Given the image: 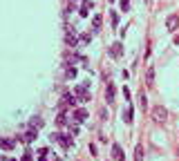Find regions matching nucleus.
<instances>
[{
	"label": "nucleus",
	"instance_id": "1",
	"mask_svg": "<svg viewBox=\"0 0 179 161\" xmlns=\"http://www.w3.org/2000/svg\"><path fill=\"white\" fill-rule=\"evenodd\" d=\"M152 121L154 123H166L168 121V110L161 107V105H154L152 107Z\"/></svg>",
	"mask_w": 179,
	"mask_h": 161
},
{
	"label": "nucleus",
	"instance_id": "2",
	"mask_svg": "<svg viewBox=\"0 0 179 161\" xmlns=\"http://www.w3.org/2000/svg\"><path fill=\"white\" fill-rule=\"evenodd\" d=\"M74 94L78 96V101H81V103H88V101H90V94H88V85H76V87H74Z\"/></svg>",
	"mask_w": 179,
	"mask_h": 161
},
{
	"label": "nucleus",
	"instance_id": "3",
	"mask_svg": "<svg viewBox=\"0 0 179 161\" xmlns=\"http://www.w3.org/2000/svg\"><path fill=\"white\" fill-rule=\"evenodd\" d=\"M177 27H179V16H168V20H166V29L168 31H177Z\"/></svg>",
	"mask_w": 179,
	"mask_h": 161
},
{
	"label": "nucleus",
	"instance_id": "4",
	"mask_svg": "<svg viewBox=\"0 0 179 161\" xmlns=\"http://www.w3.org/2000/svg\"><path fill=\"white\" fill-rule=\"evenodd\" d=\"M121 54H123V45H121V43H114L112 47H110V56H112V58H119Z\"/></svg>",
	"mask_w": 179,
	"mask_h": 161
},
{
	"label": "nucleus",
	"instance_id": "5",
	"mask_svg": "<svg viewBox=\"0 0 179 161\" xmlns=\"http://www.w3.org/2000/svg\"><path fill=\"white\" fill-rule=\"evenodd\" d=\"M112 157L117 159V161H123V150H121L119 143H114V146H112Z\"/></svg>",
	"mask_w": 179,
	"mask_h": 161
},
{
	"label": "nucleus",
	"instance_id": "6",
	"mask_svg": "<svg viewBox=\"0 0 179 161\" xmlns=\"http://www.w3.org/2000/svg\"><path fill=\"white\" fill-rule=\"evenodd\" d=\"M72 119L76 121V123H83V121L88 119V112H85V110H76V112H74V117H72Z\"/></svg>",
	"mask_w": 179,
	"mask_h": 161
},
{
	"label": "nucleus",
	"instance_id": "7",
	"mask_svg": "<svg viewBox=\"0 0 179 161\" xmlns=\"http://www.w3.org/2000/svg\"><path fill=\"white\" fill-rule=\"evenodd\" d=\"M14 146L16 143L11 139H0V148H2V150H14Z\"/></svg>",
	"mask_w": 179,
	"mask_h": 161
},
{
	"label": "nucleus",
	"instance_id": "8",
	"mask_svg": "<svg viewBox=\"0 0 179 161\" xmlns=\"http://www.w3.org/2000/svg\"><path fill=\"white\" fill-rule=\"evenodd\" d=\"M36 136H38L36 132H34V130H29V132H25V136H20V139L25 141V143H31L34 139H36Z\"/></svg>",
	"mask_w": 179,
	"mask_h": 161
},
{
	"label": "nucleus",
	"instance_id": "9",
	"mask_svg": "<svg viewBox=\"0 0 179 161\" xmlns=\"http://www.w3.org/2000/svg\"><path fill=\"white\" fill-rule=\"evenodd\" d=\"M105 99H108V103H112L114 101V85L110 83L108 85V90H105Z\"/></svg>",
	"mask_w": 179,
	"mask_h": 161
},
{
	"label": "nucleus",
	"instance_id": "10",
	"mask_svg": "<svg viewBox=\"0 0 179 161\" xmlns=\"http://www.w3.org/2000/svg\"><path fill=\"white\" fill-rule=\"evenodd\" d=\"M146 83L152 85L154 83V67H148V74H146Z\"/></svg>",
	"mask_w": 179,
	"mask_h": 161
},
{
	"label": "nucleus",
	"instance_id": "11",
	"mask_svg": "<svg viewBox=\"0 0 179 161\" xmlns=\"http://www.w3.org/2000/svg\"><path fill=\"white\" fill-rule=\"evenodd\" d=\"M67 45H70V47H76L78 45V38L74 36V34H70V31H67Z\"/></svg>",
	"mask_w": 179,
	"mask_h": 161
},
{
	"label": "nucleus",
	"instance_id": "12",
	"mask_svg": "<svg viewBox=\"0 0 179 161\" xmlns=\"http://www.w3.org/2000/svg\"><path fill=\"white\" fill-rule=\"evenodd\" d=\"M134 161H143V146H137V150H134Z\"/></svg>",
	"mask_w": 179,
	"mask_h": 161
},
{
	"label": "nucleus",
	"instance_id": "13",
	"mask_svg": "<svg viewBox=\"0 0 179 161\" xmlns=\"http://www.w3.org/2000/svg\"><path fill=\"white\" fill-rule=\"evenodd\" d=\"M123 121L125 123H132V107H128V110L123 112Z\"/></svg>",
	"mask_w": 179,
	"mask_h": 161
},
{
	"label": "nucleus",
	"instance_id": "14",
	"mask_svg": "<svg viewBox=\"0 0 179 161\" xmlns=\"http://www.w3.org/2000/svg\"><path fill=\"white\" fill-rule=\"evenodd\" d=\"M92 25H94V29L99 31V27H101V16H94V18H92Z\"/></svg>",
	"mask_w": 179,
	"mask_h": 161
},
{
	"label": "nucleus",
	"instance_id": "15",
	"mask_svg": "<svg viewBox=\"0 0 179 161\" xmlns=\"http://www.w3.org/2000/svg\"><path fill=\"white\" fill-rule=\"evenodd\" d=\"M119 7H121V11H128V9H130V0H121Z\"/></svg>",
	"mask_w": 179,
	"mask_h": 161
},
{
	"label": "nucleus",
	"instance_id": "16",
	"mask_svg": "<svg viewBox=\"0 0 179 161\" xmlns=\"http://www.w3.org/2000/svg\"><path fill=\"white\" fill-rule=\"evenodd\" d=\"M40 125H43V119L34 117V119H31V128H40Z\"/></svg>",
	"mask_w": 179,
	"mask_h": 161
},
{
	"label": "nucleus",
	"instance_id": "17",
	"mask_svg": "<svg viewBox=\"0 0 179 161\" xmlns=\"http://www.w3.org/2000/svg\"><path fill=\"white\" fill-rule=\"evenodd\" d=\"M63 99H65V103H67V105H74V103H76V99H74L72 94H65Z\"/></svg>",
	"mask_w": 179,
	"mask_h": 161
},
{
	"label": "nucleus",
	"instance_id": "18",
	"mask_svg": "<svg viewBox=\"0 0 179 161\" xmlns=\"http://www.w3.org/2000/svg\"><path fill=\"white\" fill-rule=\"evenodd\" d=\"M139 105L143 107V110H146V105H148V101H146V94H143V92L139 94Z\"/></svg>",
	"mask_w": 179,
	"mask_h": 161
},
{
	"label": "nucleus",
	"instance_id": "19",
	"mask_svg": "<svg viewBox=\"0 0 179 161\" xmlns=\"http://www.w3.org/2000/svg\"><path fill=\"white\" fill-rule=\"evenodd\" d=\"M56 121H58L61 125H65V123H67V114H65V112H61V114H58V119H56Z\"/></svg>",
	"mask_w": 179,
	"mask_h": 161
},
{
	"label": "nucleus",
	"instance_id": "20",
	"mask_svg": "<svg viewBox=\"0 0 179 161\" xmlns=\"http://www.w3.org/2000/svg\"><path fill=\"white\" fill-rule=\"evenodd\" d=\"M76 76V70H74V67H67V78H74Z\"/></svg>",
	"mask_w": 179,
	"mask_h": 161
},
{
	"label": "nucleus",
	"instance_id": "21",
	"mask_svg": "<svg viewBox=\"0 0 179 161\" xmlns=\"http://www.w3.org/2000/svg\"><path fill=\"white\" fill-rule=\"evenodd\" d=\"M22 161H31V152H29V150H27L25 154H22Z\"/></svg>",
	"mask_w": 179,
	"mask_h": 161
},
{
	"label": "nucleus",
	"instance_id": "22",
	"mask_svg": "<svg viewBox=\"0 0 179 161\" xmlns=\"http://www.w3.org/2000/svg\"><path fill=\"white\" fill-rule=\"evenodd\" d=\"M81 43H90V34H83V36H81Z\"/></svg>",
	"mask_w": 179,
	"mask_h": 161
},
{
	"label": "nucleus",
	"instance_id": "23",
	"mask_svg": "<svg viewBox=\"0 0 179 161\" xmlns=\"http://www.w3.org/2000/svg\"><path fill=\"white\" fill-rule=\"evenodd\" d=\"M146 2H148V5H150V0H146Z\"/></svg>",
	"mask_w": 179,
	"mask_h": 161
}]
</instances>
